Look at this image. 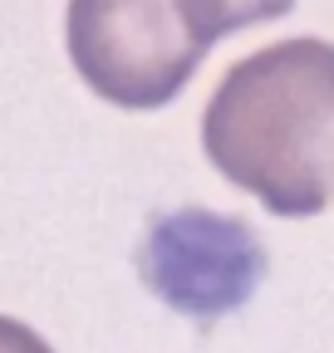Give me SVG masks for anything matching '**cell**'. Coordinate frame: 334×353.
<instances>
[{"label":"cell","instance_id":"6da1fadb","mask_svg":"<svg viewBox=\"0 0 334 353\" xmlns=\"http://www.w3.org/2000/svg\"><path fill=\"white\" fill-rule=\"evenodd\" d=\"M202 152L271 216H320L334 201V44L295 34L236 59L202 113Z\"/></svg>","mask_w":334,"mask_h":353},{"label":"cell","instance_id":"7a4b0ae2","mask_svg":"<svg viewBox=\"0 0 334 353\" xmlns=\"http://www.w3.org/2000/svg\"><path fill=\"white\" fill-rule=\"evenodd\" d=\"M222 39L212 0H69L64 44L79 79L118 108H162Z\"/></svg>","mask_w":334,"mask_h":353},{"label":"cell","instance_id":"3957f363","mask_svg":"<svg viewBox=\"0 0 334 353\" xmlns=\"http://www.w3.org/2000/svg\"><path fill=\"white\" fill-rule=\"evenodd\" d=\"M138 270L143 285L167 309H177L197 324H217L222 314H236L256 294L266 275V245L241 216L177 206L148 226Z\"/></svg>","mask_w":334,"mask_h":353},{"label":"cell","instance_id":"277c9868","mask_svg":"<svg viewBox=\"0 0 334 353\" xmlns=\"http://www.w3.org/2000/svg\"><path fill=\"white\" fill-rule=\"evenodd\" d=\"M212 10H217L222 34H231V30H246V25L290 15V10H295V0H212Z\"/></svg>","mask_w":334,"mask_h":353},{"label":"cell","instance_id":"5b68a950","mask_svg":"<svg viewBox=\"0 0 334 353\" xmlns=\"http://www.w3.org/2000/svg\"><path fill=\"white\" fill-rule=\"evenodd\" d=\"M0 353H55V348L39 339L30 324L10 319V314H0Z\"/></svg>","mask_w":334,"mask_h":353}]
</instances>
